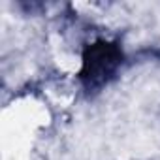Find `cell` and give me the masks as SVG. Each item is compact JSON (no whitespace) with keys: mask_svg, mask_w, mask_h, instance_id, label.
<instances>
[{"mask_svg":"<svg viewBox=\"0 0 160 160\" xmlns=\"http://www.w3.org/2000/svg\"><path fill=\"white\" fill-rule=\"evenodd\" d=\"M122 62L124 53L117 42L96 40L85 45L81 53V68L77 72V79L89 94L100 92L117 77Z\"/></svg>","mask_w":160,"mask_h":160,"instance_id":"1","label":"cell"}]
</instances>
